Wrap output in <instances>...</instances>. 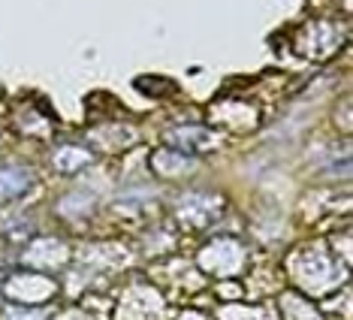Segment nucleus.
<instances>
[{"label":"nucleus","instance_id":"obj_1","mask_svg":"<svg viewBox=\"0 0 353 320\" xmlns=\"http://www.w3.org/2000/svg\"><path fill=\"white\" fill-rule=\"evenodd\" d=\"M30 188V172L25 166H6V170H0V197H19L25 194Z\"/></svg>","mask_w":353,"mask_h":320}]
</instances>
